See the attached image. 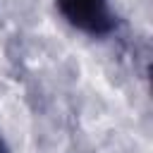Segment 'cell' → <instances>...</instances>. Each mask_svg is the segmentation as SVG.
<instances>
[{"label":"cell","mask_w":153,"mask_h":153,"mask_svg":"<svg viewBox=\"0 0 153 153\" xmlns=\"http://www.w3.org/2000/svg\"><path fill=\"white\" fill-rule=\"evenodd\" d=\"M57 10L72 26L91 36H105L117 26L108 0H57Z\"/></svg>","instance_id":"6da1fadb"},{"label":"cell","mask_w":153,"mask_h":153,"mask_svg":"<svg viewBox=\"0 0 153 153\" xmlns=\"http://www.w3.org/2000/svg\"><path fill=\"white\" fill-rule=\"evenodd\" d=\"M0 153H10V148H7V143L2 141V136H0Z\"/></svg>","instance_id":"7a4b0ae2"}]
</instances>
